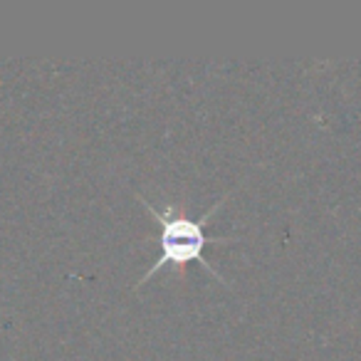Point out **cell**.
<instances>
[{
	"mask_svg": "<svg viewBox=\"0 0 361 361\" xmlns=\"http://www.w3.org/2000/svg\"><path fill=\"white\" fill-rule=\"evenodd\" d=\"M235 188H231L226 196L218 198V201L206 211V216H201V218L188 216V213L178 211L176 206H166L164 211H161V208H156L151 201H146L141 193H136L139 203L141 206H146V211L154 216V221L159 223V231H161L159 233V257H156L154 265H151L149 270L136 280V287H144L146 282H149L151 277L161 270V267L188 265V262H201V265L206 267V270L211 272L218 282L231 285V282H228L226 277H221V272H218L216 267L203 257V252H206V247L213 245V243H218V245H223V243H235V238H216V235H208V231H206L208 218H211L213 213H216L218 208H221L223 203L235 193Z\"/></svg>",
	"mask_w": 361,
	"mask_h": 361,
	"instance_id": "6da1fadb",
	"label": "cell"
}]
</instances>
